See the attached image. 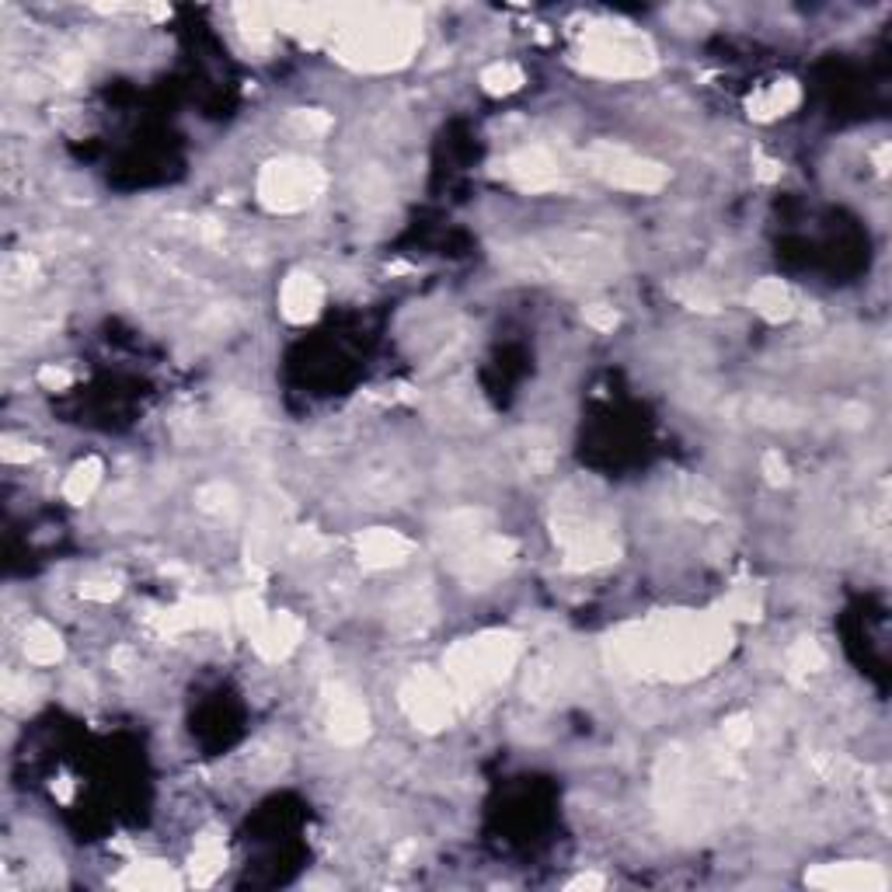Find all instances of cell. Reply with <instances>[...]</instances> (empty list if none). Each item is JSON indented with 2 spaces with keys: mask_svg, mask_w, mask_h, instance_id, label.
Listing matches in <instances>:
<instances>
[{
  "mask_svg": "<svg viewBox=\"0 0 892 892\" xmlns=\"http://www.w3.org/2000/svg\"><path fill=\"white\" fill-rule=\"evenodd\" d=\"M732 649V632L712 614H663L632 624L610 641V659L638 676L693 680L718 666Z\"/></svg>",
  "mask_w": 892,
  "mask_h": 892,
  "instance_id": "cell-1",
  "label": "cell"
},
{
  "mask_svg": "<svg viewBox=\"0 0 892 892\" xmlns=\"http://www.w3.org/2000/svg\"><path fill=\"white\" fill-rule=\"evenodd\" d=\"M335 53L359 71H387L405 63L419 46V25L408 11H349V18L328 25Z\"/></svg>",
  "mask_w": 892,
  "mask_h": 892,
  "instance_id": "cell-2",
  "label": "cell"
},
{
  "mask_svg": "<svg viewBox=\"0 0 892 892\" xmlns=\"http://www.w3.org/2000/svg\"><path fill=\"white\" fill-rule=\"evenodd\" d=\"M520 655V638L509 632H488L468 641H457V646L446 652V680L457 687L460 698H474L488 687H495L502 676L513 670Z\"/></svg>",
  "mask_w": 892,
  "mask_h": 892,
  "instance_id": "cell-3",
  "label": "cell"
},
{
  "mask_svg": "<svg viewBox=\"0 0 892 892\" xmlns=\"http://www.w3.org/2000/svg\"><path fill=\"white\" fill-rule=\"evenodd\" d=\"M555 537L565 548L569 565L597 569L617 558V540L610 534V523L592 502H561V517L555 520Z\"/></svg>",
  "mask_w": 892,
  "mask_h": 892,
  "instance_id": "cell-4",
  "label": "cell"
},
{
  "mask_svg": "<svg viewBox=\"0 0 892 892\" xmlns=\"http://www.w3.org/2000/svg\"><path fill=\"white\" fill-rule=\"evenodd\" d=\"M652 46L627 28H603L586 39L583 67L600 77H641L652 71Z\"/></svg>",
  "mask_w": 892,
  "mask_h": 892,
  "instance_id": "cell-5",
  "label": "cell"
},
{
  "mask_svg": "<svg viewBox=\"0 0 892 892\" xmlns=\"http://www.w3.org/2000/svg\"><path fill=\"white\" fill-rule=\"evenodd\" d=\"M324 186V175L318 164L304 157H283L266 164L258 178V200L276 213H296L318 200Z\"/></svg>",
  "mask_w": 892,
  "mask_h": 892,
  "instance_id": "cell-6",
  "label": "cell"
},
{
  "mask_svg": "<svg viewBox=\"0 0 892 892\" xmlns=\"http://www.w3.org/2000/svg\"><path fill=\"white\" fill-rule=\"evenodd\" d=\"M589 171L600 175L603 181L617 189H632V192H655L666 181V171L659 168L655 161L638 157L635 151L617 143H597L589 151Z\"/></svg>",
  "mask_w": 892,
  "mask_h": 892,
  "instance_id": "cell-7",
  "label": "cell"
},
{
  "mask_svg": "<svg viewBox=\"0 0 892 892\" xmlns=\"http://www.w3.org/2000/svg\"><path fill=\"white\" fill-rule=\"evenodd\" d=\"M460 693L450 680L433 673H416L402 690V704L411 715V722H419L422 729H443V725L454 722Z\"/></svg>",
  "mask_w": 892,
  "mask_h": 892,
  "instance_id": "cell-8",
  "label": "cell"
},
{
  "mask_svg": "<svg viewBox=\"0 0 892 892\" xmlns=\"http://www.w3.org/2000/svg\"><path fill=\"white\" fill-rule=\"evenodd\" d=\"M502 175L509 181H517L520 189H531V192L555 189L561 181L558 161L548 151H540V146H531V151H520L509 161H502Z\"/></svg>",
  "mask_w": 892,
  "mask_h": 892,
  "instance_id": "cell-9",
  "label": "cell"
},
{
  "mask_svg": "<svg viewBox=\"0 0 892 892\" xmlns=\"http://www.w3.org/2000/svg\"><path fill=\"white\" fill-rule=\"evenodd\" d=\"M328 729L345 747H353V742L367 736V708L356 701V693L339 684L328 687Z\"/></svg>",
  "mask_w": 892,
  "mask_h": 892,
  "instance_id": "cell-10",
  "label": "cell"
},
{
  "mask_svg": "<svg viewBox=\"0 0 892 892\" xmlns=\"http://www.w3.org/2000/svg\"><path fill=\"white\" fill-rule=\"evenodd\" d=\"M808 885H819V889H837V892H871V889H885L889 879L879 865H823L816 871L805 875Z\"/></svg>",
  "mask_w": 892,
  "mask_h": 892,
  "instance_id": "cell-11",
  "label": "cell"
},
{
  "mask_svg": "<svg viewBox=\"0 0 892 892\" xmlns=\"http://www.w3.org/2000/svg\"><path fill=\"white\" fill-rule=\"evenodd\" d=\"M252 641L266 659H286L301 641V621L290 614H266L252 632Z\"/></svg>",
  "mask_w": 892,
  "mask_h": 892,
  "instance_id": "cell-12",
  "label": "cell"
},
{
  "mask_svg": "<svg viewBox=\"0 0 892 892\" xmlns=\"http://www.w3.org/2000/svg\"><path fill=\"white\" fill-rule=\"evenodd\" d=\"M321 301H324V290L314 276L307 272H293L286 283H283V293H279V307L290 321H310L314 314L321 310Z\"/></svg>",
  "mask_w": 892,
  "mask_h": 892,
  "instance_id": "cell-13",
  "label": "cell"
},
{
  "mask_svg": "<svg viewBox=\"0 0 892 892\" xmlns=\"http://www.w3.org/2000/svg\"><path fill=\"white\" fill-rule=\"evenodd\" d=\"M408 551H411V544L394 531H370L359 540V561L367 569H391V565H398V561H405Z\"/></svg>",
  "mask_w": 892,
  "mask_h": 892,
  "instance_id": "cell-14",
  "label": "cell"
},
{
  "mask_svg": "<svg viewBox=\"0 0 892 892\" xmlns=\"http://www.w3.org/2000/svg\"><path fill=\"white\" fill-rule=\"evenodd\" d=\"M753 307L764 314L767 321H781L788 318L791 310H795V301H791V290L781 283V279H764V283H756L753 293H750Z\"/></svg>",
  "mask_w": 892,
  "mask_h": 892,
  "instance_id": "cell-15",
  "label": "cell"
},
{
  "mask_svg": "<svg viewBox=\"0 0 892 892\" xmlns=\"http://www.w3.org/2000/svg\"><path fill=\"white\" fill-rule=\"evenodd\" d=\"M25 655H28V663H36V666H53L63 655V641L46 621H36V624H28V632H25Z\"/></svg>",
  "mask_w": 892,
  "mask_h": 892,
  "instance_id": "cell-16",
  "label": "cell"
},
{
  "mask_svg": "<svg viewBox=\"0 0 892 892\" xmlns=\"http://www.w3.org/2000/svg\"><path fill=\"white\" fill-rule=\"evenodd\" d=\"M115 885H123V889H178L181 879L168 865H129V871L119 875Z\"/></svg>",
  "mask_w": 892,
  "mask_h": 892,
  "instance_id": "cell-17",
  "label": "cell"
},
{
  "mask_svg": "<svg viewBox=\"0 0 892 892\" xmlns=\"http://www.w3.org/2000/svg\"><path fill=\"white\" fill-rule=\"evenodd\" d=\"M795 102H799V88L791 85V80H778V85H770L767 91L750 98V109L760 115V119H770V115H785Z\"/></svg>",
  "mask_w": 892,
  "mask_h": 892,
  "instance_id": "cell-18",
  "label": "cell"
},
{
  "mask_svg": "<svg viewBox=\"0 0 892 892\" xmlns=\"http://www.w3.org/2000/svg\"><path fill=\"white\" fill-rule=\"evenodd\" d=\"M224 862H227V854L220 848V840H213V837L203 840V844L195 848V854H192V882L209 885L224 871Z\"/></svg>",
  "mask_w": 892,
  "mask_h": 892,
  "instance_id": "cell-19",
  "label": "cell"
},
{
  "mask_svg": "<svg viewBox=\"0 0 892 892\" xmlns=\"http://www.w3.org/2000/svg\"><path fill=\"white\" fill-rule=\"evenodd\" d=\"M98 482H102V464H98L94 457H88L85 464H77L71 474H67V485H63V495H67L71 502H88Z\"/></svg>",
  "mask_w": 892,
  "mask_h": 892,
  "instance_id": "cell-20",
  "label": "cell"
},
{
  "mask_svg": "<svg viewBox=\"0 0 892 892\" xmlns=\"http://www.w3.org/2000/svg\"><path fill=\"white\" fill-rule=\"evenodd\" d=\"M823 663H826L823 649L816 646V641H808V638H802L799 646L788 652V670H791V676H808V673L823 670Z\"/></svg>",
  "mask_w": 892,
  "mask_h": 892,
  "instance_id": "cell-21",
  "label": "cell"
},
{
  "mask_svg": "<svg viewBox=\"0 0 892 892\" xmlns=\"http://www.w3.org/2000/svg\"><path fill=\"white\" fill-rule=\"evenodd\" d=\"M482 85L492 91V94H506V91H513L523 85V74L513 67V63H495L492 71L482 74Z\"/></svg>",
  "mask_w": 892,
  "mask_h": 892,
  "instance_id": "cell-22",
  "label": "cell"
},
{
  "mask_svg": "<svg viewBox=\"0 0 892 892\" xmlns=\"http://www.w3.org/2000/svg\"><path fill=\"white\" fill-rule=\"evenodd\" d=\"M722 610L729 617H760V597L753 592V586H742V589H736V592H729V600L722 603Z\"/></svg>",
  "mask_w": 892,
  "mask_h": 892,
  "instance_id": "cell-23",
  "label": "cell"
},
{
  "mask_svg": "<svg viewBox=\"0 0 892 892\" xmlns=\"http://www.w3.org/2000/svg\"><path fill=\"white\" fill-rule=\"evenodd\" d=\"M586 321L607 332V328L617 324V314H614V307H607V304H592V307H586Z\"/></svg>",
  "mask_w": 892,
  "mask_h": 892,
  "instance_id": "cell-24",
  "label": "cell"
},
{
  "mask_svg": "<svg viewBox=\"0 0 892 892\" xmlns=\"http://www.w3.org/2000/svg\"><path fill=\"white\" fill-rule=\"evenodd\" d=\"M764 474H767V482H774V485L785 482V477H788V464L781 460V454H767L764 457Z\"/></svg>",
  "mask_w": 892,
  "mask_h": 892,
  "instance_id": "cell-25",
  "label": "cell"
},
{
  "mask_svg": "<svg viewBox=\"0 0 892 892\" xmlns=\"http://www.w3.org/2000/svg\"><path fill=\"white\" fill-rule=\"evenodd\" d=\"M39 380L46 387H67L71 384V373L67 370H56V367H46L42 373H39Z\"/></svg>",
  "mask_w": 892,
  "mask_h": 892,
  "instance_id": "cell-26",
  "label": "cell"
},
{
  "mask_svg": "<svg viewBox=\"0 0 892 892\" xmlns=\"http://www.w3.org/2000/svg\"><path fill=\"white\" fill-rule=\"evenodd\" d=\"M28 457H31V450H25V443H14V439L4 443V460H8V464H18V460H28Z\"/></svg>",
  "mask_w": 892,
  "mask_h": 892,
  "instance_id": "cell-27",
  "label": "cell"
},
{
  "mask_svg": "<svg viewBox=\"0 0 892 892\" xmlns=\"http://www.w3.org/2000/svg\"><path fill=\"white\" fill-rule=\"evenodd\" d=\"M569 885H586V889H597V885H603V879H600V875H583V879H575V882H569Z\"/></svg>",
  "mask_w": 892,
  "mask_h": 892,
  "instance_id": "cell-28",
  "label": "cell"
}]
</instances>
